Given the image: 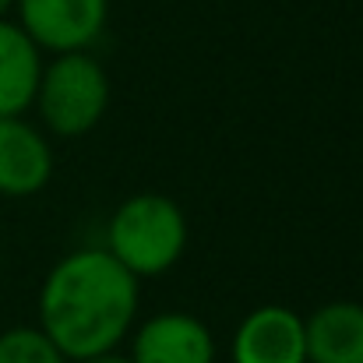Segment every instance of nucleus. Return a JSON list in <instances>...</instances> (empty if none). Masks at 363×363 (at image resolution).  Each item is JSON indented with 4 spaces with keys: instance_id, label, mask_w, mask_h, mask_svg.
<instances>
[{
    "instance_id": "nucleus-1",
    "label": "nucleus",
    "mask_w": 363,
    "mask_h": 363,
    "mask_svg": "<svg viewBox=\"0 0 363 363\" xmlns=\"http://www.w3.org/2000/svg\"><path fill=\"white\" fill-rule=\"evenodd\" d=\"M138 282L106 247L60 257L39 289V328L67 360L117 350L138 318Z\"/></svg>"
},
{
    "instance_id": "nucleus-2",
    "label": "nucleus",
    "mask_w": 363,
    "mask_h": 363,
    "mask_svg": "<svg viewBox=\"0 0 363 363\" xmlns=\"http://www.w3.org/2000/svg\"><path fill=\"white\" fill-rule=\"evenodd\" d=\"M106 250L134 279L166 275L187 250V216L166 194H130L106 223Z\"/></svg>"
},
{
    "instance_id": "nucleus-3",
    "label": "nucleus",
    "mask_w": 363,
    "mask_h": 363,
    "mask_svg": "<svg viewBox=\"0 0 363 363\" xmlns=\"http://www.w3.org/2000/svg\"><path fill=\"white\" fill-rule=\"evenodd\" d=\"M32 106L57 138H82L103 121L110 106V78L103 64L85 53H53L50 64H43L39 89Z\"/></svg>"
},
{
    "instance_id": "nucleus-4",
    "label": "nucleus",
    "mask_w": 363,
    "mask_h": 363,
    "mask_svg": "<svg viewBox=\"0 0 363 363\" xmlns=\"http://www.w3.org/2000/svg\"><path fill=\"white\" fill-rule=\"evenodd\" d=\"M18 25L43 53L89 50L110 18V0H14Z\"/></svg>"
},
{
    "instance_id": "nucleus-5",
    "label": "nucleus",
    "mask_w": 363,
    "mask_h": 363,
    "mask_svg": "<svg viewBox=\"0 0 363 363\" xmlns=\"http://www.w3.org/2000/svg\"><path fill=\"white\" fill-rule=\"evenodd\" d=\"M233 363H307L303 318L286 303L254 307L233 332Z\"/></svg>"
},
{
    "instance_id": "nucleus-6",
    "label": "nucleus",
    "mask_w": 363,
    "mask_h": 363,
    "mask_svg": "<svg viewBox=\"0 0 363 363\" xmlns=\"http://www.w3.org/2000/svg\"><path fill=\"white\" fill-rule=\"evenodd\" d=\"M130 363H216L212 328L187 311L155 314L134 332Z\"/></svg>"
},
{
    "instance_id": "nucleus-7",
    "label": "nucleus",
    "mask_w": 363,
    "mask_h": 363,
    "mask_svg": "<svg viewBox=\"0 0 363 363\" xmlns=\"http://www.w3.org/2000/svg\"><path fill=\"white\" fill-rule=\"evenodd\" d=\"M53 177V148L46 134L21 117H0V194L32 198Z\"/></svg>"
},
{
    "instance_id": "nucleus-8",
    "label": "nucleus",
    "mask_w": 363,
    "mask_h": 363,
    "mask_svg": "<svg viewBox=\"0 0 363 363\" xmlns=\"http://www.w3.org/2000/svg\"><path fill=\"white\" fill-rule=\"evenodd\" d=\"M307 363H363V303L332 300L303 318Z\"/></svg>"
},
{
    "instance_id": "nucleus-9",
    "label": "nucleus",
    "mask_w": 363,
    "mask_h": 363,
    "mask_svg": "<svg viewBox=\"0 0 363 363\" xmlns=\"http://www.w3.org/2000/svg\"><path fill=\"white\" fill-rule=\"evenodd\" d=\"M43 50L18 21L0 18V117H21L39 89Z\"/></svg>"
},
{
    "instance_id": "nucleus-10",
    "label": "nucleus",
    "mask_w": 363,
    "mask_h": 363,
    "mask_svg": "<svg viewBox=\"0 0 363 363\" xmlns=\"http://www.w3.org/2000/svg\"><path fill=\"white\" fill-rule=\"evenodd\" d=\"M0 363H71L43 328H7L0 332Z\"/></svg>"
},
{
    "instance_id": "nucleus-11",
    "label": "nucleus",
    "mask_w": 363,
    "mask_h": 363,
    "mask_svg": "<svg viewBox=\"0 0 363 363\" xmlns=\"http://www.w3.org/2000/svg\"><path fill=\"white\" fill-rule=\"evenodd\" d=\"M74 363H130V357H121L117 350H110V353H99V357H89V360H74Z\"/></svg>"
},
{
    "instance_id": "nucleus-12",
    "label": "nucleus",
    "mask_w": 363,
    "mask_h": 363,
    "mask_svg": "<svg viewBox=\"0 0 363 363\" xmlns=\"http://www.w3.org/2000/svg\"><path fill=\"white\" fill-rule=\"evenodd\" d=\"M14 7V0H0V18H7V11Z\"/></svg>"
}]
</instances>
